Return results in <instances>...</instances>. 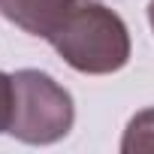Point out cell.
<instances>
[{
    "label": "cell",
    "mask_w": 154,
    "mask_h": 154,
    "mask_svg": "<svg viewBox=\"0 0 154 154\" xmlns=\"http://www.w3.org/2000/svg\"><path fill=\"white\" fill-rule=\"evenodd\" d=\"M148 24H151V30H154V0L148 3Z\"/></svg>",
    "instance_id": "obj_6"
},
{
    "label": "cell",
    "mask_w": 154,
    "mask_h": 154,
    "mask_svg": "<svg viewBox=\"0 0 154 154\" xmlns=\"http://www.w3.org/2000/svg\"><path fill=\"white\" fill-rule=\"evenodd\" d=\"M75 3L79 0H0V12L24 33L48 39V33L66 18Z\"/></svg>",
    "instance_id": "obj_3"
},
{
    "label": "cell",
    "mask_w": 154,
    "mask_h": 154,
    "mask_svg": "<svg viewBox=\"0 0 154 154\" xmlns=\"http://www.w3.org/2000/svg\"><path fill=\"white\" fill-rule=\"evenodd\" d=\"M12 109H15V85H12V72H3V69H0V133H9Z\"/></svg>",
    "instance_id": "obj_5"
},
{
    "label": "cell",
    "mask_w": 154,
    "mask_h": 154,
    "mask_svg": "<svg viewBox=\"0 0 154 154\" xmlns=\"http://www.w3.org/2000/svg\"><path fill=\"white\" fill-rule=\"evenodd\" d=\"M121 151L136 154V151H154V106L142 109L130 118L124 136H121Z\"/></svg>",
    "instance_id": "obj_4"
},
{
    "label": "cell",
    "mask_w": 154,
    "mask_h": 154,
    "mask_svg": "<svg viewBox=\"0 0 154 154\" xmlns=\"http://www.w3.org/2000/svg\"><path fill=\"white\" fill-rule=\"evenodd\" d=\"M48 45L85 75H112L130 63L133 51L124 18L100 0H79L48 33Z\"/></svg>",
    "instance_id": "obj_1"
},
{
    "label": "cell",
    "mask_w": 154,
    "mask_h": 154,
    "mask_svg": "<svg viewBox=\"0 0 154 154\" xmlns=\"http://www.w3.org/2000/svg\"><path fill=\"white\" fill-rule=\"evenodd\" d=\"M15 85V109L9 136L24 145H54L69 136L75 124L72 94L42 69H18L12 72Z\"/></svg>",
    "instance_id": "obj_2"
}]
</instances>
